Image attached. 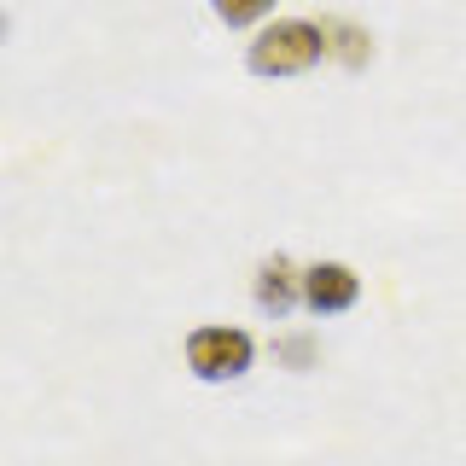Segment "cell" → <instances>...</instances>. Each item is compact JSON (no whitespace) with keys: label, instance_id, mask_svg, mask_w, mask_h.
Here are the masks:
<instances>
[{"label":"cell","instance_id":"3","mask_svg":"<svg viewBox=\"0 0 466 466\" xmlns=\"http://www.w3.org/2000/svg\"><path fill=\"white\" fill-rule=\"evenodd\" d=\"M361 303V274L350 262H309L303 268V309L332 320V315H350Z\"/></svg>","mask_w":466,"mask_h":466},{"label":"cell","instance_id":"5","mask_svg":"<svg viewBox=\"0 0 466 466\" xmlns=\"http://www.w3.org/2000/svg\"><path fill=\"white\" fill-rule=\"evenodd\" d=\"M210 12H216L228 29H251V24H262V18L274 12V0H210Z\"/></svg>","mask_w":466,"mask_h":466},{"label":"cell","instance_id":"7","mask_svg":"<svg viewBox=\"0 0 466 466\" xmlns=\"http://www.w3.org/2000/svg\"><path fill=\"white\" fill-rule=\"evenodd\" d=\"M274 356H280L286 368L309 373V368H315V339H309V332H291V339H280V344H274Z\"/></svg>","mask_w":466,"mask_h":466},{"label":"cell","instance_id":"1","mask_svg":"<svg viewBox=\"0 0 466 466\" xmlns=\"http://www.w3.org/2000/svg\"><path fill=\"white\" fill-rule=\"evenodd\" d=\"M327 58V29L309 24V18H274L262 24L245 47V65L251 76H268V82H286V76H303Z\"/></svg>","mask_w":466,"mask_h":466},{"label":"cell","instance_id":"2","mask_svg":"<svg viewBox=\"0 0 466 466\" xmlns=\"http://www.w3.org/2000/svg\"><path fill=\"white\" fill-rule=\"evenodd\" d=\"M257 361V339L245 327H198L187 332V368L193 379L204 385H233V379H245Z\"/></svg>","mask_w":466,"mask_h":466},{"label":"cell","instance_id":"4","mask_svg":"<svg viewBox=\"0 0 466 466\" xmlns=\"http://www.w3.org/2000/svg\"><path fill=\"white\" fill-rule=\"evenodd\" d=\"M251 298H257V309L268 315V320H286V315L303 303V268H291L286 257H268V262L257 268Z\"/></svg>","mask_w":466,"mask_h":466},{"label":"cell","instance_id":"6","mask_svg":"<svg viewBox=\"0 0 466 466\" xmlns=\"http://www.w3.org/2000/svg\"><path fill=\"white\" fill-rule=\"evenodd\" d=\"M327 53H339L344 65H368V35L356 24H327Z\"/></svg>","mask_w":466,"mask_h":466}]
</instances>
